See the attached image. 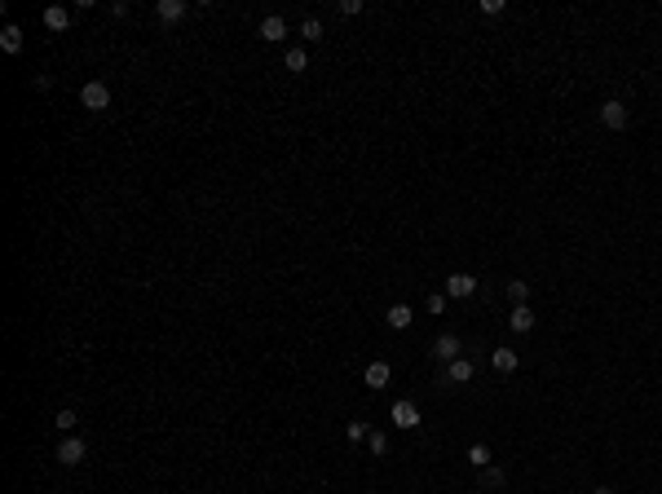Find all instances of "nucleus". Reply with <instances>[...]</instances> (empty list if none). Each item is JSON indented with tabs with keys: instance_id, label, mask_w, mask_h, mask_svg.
I'll use <instances>...</instances> for the list:
<instances>
[{
	"instance_id": "1",
	"label": "nucleus",
	"mask_w": 662,
	"mask_h": 494,
	"mask_svg": "<svg viewBox=\"0 0 662 494\" xmlns=\"http://www.w3.org/2000/svg\"><path fill=\"white\" fill-rule=\"evenodd\" d=\"M80 102H84V111L98 115V111H106V106H111V89H106L102 80H89V84L80 89Z\"/></svg>"
},
{
	"instance_id": "2",
	"label": "nucleus",
	"mask_w": 662,
	"mask_h": 494,
	"mask_svg": "<svg viewBox=\"0 0 662 494\" xmlns=\"http://www.w3.org/2000/svg\"><path fill=\"white\" fill-rule=\"evenodd\" d=\"M84 455H89V446H84L80 437H62V446H58V459H62V468L84 464Z\"/></svg>"
},
{
	"instance_id": "3",
	"label": "nucleus",
	"mask_w": 662,
	"mask_h": 494,
	"mask_svg": "<svg viewBox=\"0 0 662 494\" xmlns=\"http://www.w3.org/2000/svg\"><path fill=\"white\" fill-rule=\"evenodd\" d=\"M473 292H477V279H473V274H451V279H446V296H451V300H468Z\"/></svg>"
},
{
	"instance_id": "4",
	"label": "nucleus",
	"mask_w": 662,
	"mask_h": 494,
	"mask_svg": "<svg viewBox=\"0 0 662 494\" xmlns=\"http://www.w3.org/2000/svg\"><path fill=\"white\" fill-rule=\"evenodd\" d=\"M600 124L613 128V132H622V128H627V106H622V102H605V106H600Z\"/></svg>"
},
{
	"instance_id": "5",
	"label": "nucleus",
	"mask_w": 662,
	"mask_h": 494,
	"mask_svg": "<svg viewBox=\"0 0 662 494\" xmlns=\"http://www.w3.org/2000/svg\"><path fill=\"white\" fill-rule=\"evenodd\" d=\"M393 424L397 428H419V406L415 402H393Z\"/></svg>"
},
{
	"instance_id": "6",
	"label": "nucleus",
	"mask_w": 662,
	"mask_h": 494,
	"mask_svg": "<svg viewBox=\"0 0 662 494\" xmlns=\"http://www.w3.org/2000/svg\"><path fill=\"white\" fill-rule=\"evenodd\" d=\"M261 40H270V44H279V40H287V22H283L279 14L261 18Z\"/></svg>"
},
{
	"instance_id": "7",
	"label": "nucleus",
	"mask_w": 662,
	"mask_h": 494,
	"mask_svg": "<svg viewBox=\"0 0 662 494\" xmlns=\"http://www.w3.org/2000/svg\"><path fill=\"white\" fill-rule=\"evenodd\" d=\"M155 14H159V22H182L186 18V0H159Z\"/></svg>"
},
{
	"instance_id": "8",
	"label": "nucleus",
	"mask_w": 662,
	"mask_h": 494,
	"mask_svg": "<svg viewBox=\"0 0 662 494\" xmlns=\"http://www.w3.org/2000/svg\"><path fill=\"white\" fill-rule=\"evenodd\" d=\"M44 27H49V31H67L71 27V9L49 5V9H44Z\"/></svg>"
},
{
	"instance_id": "9",
	"label": "nucleus",
	"mask_w": 662,
	"mask_h": 494,
	"mask_svg": "<svg viewBox=\"0 0 662 494\" xmlns=\"http://www.w3.org/2000/svg\"><path fill=\"white\" fill-rule=\"evenodd\" d=\"M433 353H437L442 362H455V358H460V335H437V344H433Z\"/></svg>"
},
{
	"instance_id": "10",
	"label": "nucleus",
	"mask_w": 662,
	"mask_h": 494,
	"mask_svg": "<svg viewBox=\"0 0 662 494\" xmlns=\"http://www.w3.org/2000/svg\"><path fill=\"white\" fill-rule=\"evenodd\" d=\"M508 327H512L516 335H525L530 327H534V313H530V305H512V318H508Z\"/></svg>"
},
{
	"instance_id": "11",
	"label": "nucleus",
	"mask_w": 662,
	"mask_h": 494,
	"mask_svg": "<svg viewBox=\"0 0 662 494\" xmlns=\"http://www.w3.org/2000/svg\"><path fill=\"white\" fill-rule=\"evenodd\" d=\"M389 380H393V367L389 362H371L367 367V389H384Z\"/></svg>"
},
{
	"instance_id": "12",
	"label": "nucleus",
	"mask_w": 662,
	"mask_h": 494,
	"mask_svg": "<svg viewBox=\"0 0 662 494\" xmlns=\"http://www.w3.org/2000/svg\"><path fill=\"white\" fill-rule=\"evenodd\" d=\"M411 318H415V313H411V305H393L389 313H384V322H389L393 331H406V327H411Z\"/></svg>"
},
{
	"instance_id": "13",
	"label": "nucleus",
	"mask_w": 662,
	"mask_h": 494,
	"mask_svg": "<svg viewBox=\"0 0 662 494\" xmlns=\"http://www.w3.org/2000/svg\"><path fill=\"white\" fill-rule=\"evenodd\" d=\"M446 380H451V384H468V380H473V362H468V358L446 362Z\"/></svg>"
},
{
	"instance_id": "14",
	"label": "nucleus",
	"mask_w": 662,
	"mask_h": 494,
	"mask_svg": "<svg viewBox=\"0 0 662 494\" xmlns=\"http://www.w3.org/2000/svg\"><path fill=\"white\" fill-rule=\"evenodd\" d=\"M0 49H5V53H22V27L5 22V31H0Z\"/></svg>"
},
{
	"instance_id": "15",
	"label": "nucleus",
	"mask_w": 662,
	"mask_h": 494,
	"mask_svg": "<svg viewBox=\"0 0 662 494\" xmlns=\"http://www.w3.org/2000/svg\"><path fill=\"white\" fill-rule=\"evenodd\" d=\"M490 362H495V371H499V376H512V371H516V362H521V358H516L512 349H495V358H490Z\"/></svg>"
},
{
	"instance_id": "16",
	"label": "nucleus",
	"mask_w": 662,
	"mask_h": 494,
	"mask_svg": "<svg viewBox=\"0 0 662 494\" xmlns=\"http://www.w3.org/2000/svg\"><path fill=\"white\" fill-rule=\"evenodd\" d=\"M283 62H287V71H305V67H309V53H305V49H287Z\"/></svg>"
},
{
	"instance_id": "17",
	"label": "nucleus",
	"mask_w": 662,
	"mask_h": 494,
	"mask_svg": "<svg viewBox=\"0 0 662 494\" xmlns=\"http://www.w3.org/2000/svg\"><path fill=\"white\" fill-rule=\"evenodd\" d=\"M508 300H512V305H525V300H530V283H521V279L508 283Z\"/></svg>"
},
{
	"instance_id": "18",
	"label": "nucleus",
	"mask_w": 662,
	"mask_h": 494,
	"mask_svg": "<svg viewBox=\"0 0 662 494\" xmlns=\"http://www.w3.org/2000/svg\"><path fill=\"white\" fill-rule=\"evenodd\" d=\"M300 35H305L309 44H314V40H322V22H318V18H305V22H300Z\"/></svg>"
},
{
	"instance_id": "19",
	"label": "nucleus",
	"mask_w": 662,
	"mask_h": 494,
	"mask_svg": "<svg viewBox=\"0 0 662 494\" xmlns=\"http://www.w3.org/2000/svg\"><path fill=\"white\" fill-rule=\"evenodd\" d=\"M468 464H473V468H490V450H486V446H473V450H468Z\"/></svg>"
},
{
	"instance_id": "20",
	"label": "nucleus",
	"mask_w": 662,
	"mask_h": 494,
	"mask_svg": "<svg viewBox=\"0 0 662 494\" xmlns=\"http://www.w3.org/2000/svg\"><path fill=\"white\" fill-rule=\"evenodd\" d=\"M336 9H340V18H354V14H363V0H340Z\"/></svg>"
},
{
	"instance_id": "21",
	"label": "nucleus",
	"mask_w": 662,
	"mask_h": 494,
	"mask_svg": "<svg viewBox=\"0 0 662 494\" xmlns=\"http://www.w3.org/2000/svg\"><path fill=\"white\" fill-rule=\"evenodd\" d=\"M367 441H371V450H376V455L389 450V437H384V432H367Z\"/></svg>"
},
{
	"instance_id": "22",
	"label": "nucleus",
	"mask_w": 662,
	"mask_h": 494,
	"mask_svg": "<svg viewBox=\"0 0 662 494\" xmlns=\"http://www.w3.org/2000/svg\"><path fill=\"white\" fill-rule=\"evenodd\" d=\"M76 424H80V419H76V411H58V428H62V432H71Z\"/></svg>"
},
{
	"instance_id": "23",
	"label": "nucleus",
	"mask_w": 662,
	"mask_h": 494,
	"mask_svg": "<svg viewBox=\"0 0 662 494\" xmlns=\"http://www.w3.org/2000/svg\"><path fill=\"white\" fill-rule=\"evenodd\" d=\"M481 14H486V18H499V14H503V0H481Z\"/></svg>"
},
{
	"instance_id": "24",
	"label": "nucleus",
	"mask_w": 662,
	"mask_h": 494,
	"mask_svg": "<svg viewBox=\"0 0 662 494\" xmlns=\"http://www.w3.org/2000/svg\"><path fill=\"white\" fill-rule=\"evenodd\" d=\"M481 473H486V486H503V473H499V468H481Z\"/></svg>"
},
{
	"instance_id": "25",
	"label": "nucleus",
	"mask_w": 662,
	"mask_h": 494,
	"mask_svg": "<svg viewBox=\"0 0 662 494\" xmlns=\"http://www.w3.org/2000/svg\"><path fill=\"white\" fill-rule=\"evenodd\" d=\"M349 441H367V424H349Z\"/></svg>"
},
{
	"instance_id": "26",
	"label": "nucleus",
	"mask_w": 662,
	"mask_h": 494,
	"mask_svg": "<svg viewBox=\"0 0 662 494\" xmlns=\"http://www.w3.org/2000/svg\"><path fill=\"white\" fill-rule=\"evenodd\" d=\"M446 309V296H428V313H442Z\"/></svg>"
},
{
	"instance_id": "27",
	"label": "nucleus",
	"mask_w": 662,
	"mask_h": 494,
	"mask_svg": "<svg viewBox=\"0 0 662 494\" xmlns=\"http://www.w3.org/2000/svg\"><path fill=\"white\" fill-rule=\"evenodd\" d=\"M592 494H613V490H609V486H596V490H592Z\"/></svg>"
},
{
	"instance_id": "28",
	"label": "nucleus",
	"mask_w": 662,
	"mask_h": 494,
	"mask_svg": "<svg viewBox=\"0 0 662 494\" xmlns=\"http://www.w3.org/2000/svg\"><path fill=\"white\" fill-rule=\"evenodd\" d=\"M477 494H486V490H477Z\"/></svg>"
}]
</instances>
